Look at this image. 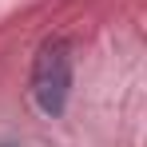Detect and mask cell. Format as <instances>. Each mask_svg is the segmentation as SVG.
<instances>
[{"instance_id": "6da1fadb", "label": "cell", "mask_w": 147, "mask_h": 147, "mask_svg": "<svg viewBox=\"0 0 147 147\" xmlns=\"http://www.w3.org/2000/svg\"><path fill=\"white\" fill-rule=\"evenodd\" d=\"M68 92H72V52L64 40H48L32 64V99L44 115L56 119L68 107Z\"/></svg>"}]
</instances>
